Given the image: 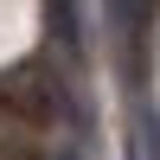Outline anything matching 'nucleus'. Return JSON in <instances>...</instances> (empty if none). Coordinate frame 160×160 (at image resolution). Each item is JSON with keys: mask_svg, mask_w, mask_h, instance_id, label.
I'll list each match as a JSON object with an SVG mask.
<instances>
[{"mask_svg": "<svg viewBox=\"0 0 160 160\" xmlns=\"http://www.w3.org/2000/svg\"><path fill=\"white\" fill-rule=\"evenodd\" d=\"M0 102H7V115H19L26 128H51L64 115V83L51 77L45 58H19L0 71Z\"/></svg>", "mask_w": 160, "mask_h": 160, "instance_id": "nucleus-1", "label": "nucleus"}, {"mask_svg": "<svg viewBox=\"0 0 160 160\" xmlns=\"http://www.w3.org/2000/svg\"><path fill=\"white\" fill-rule=\"evenodd\" d=\"M109 7H115V19H122V26H141V13H148V0H109Z\"/></svg>", "mask_w": 160, "mask_h": 160, "instance_id": "nucleus-2", "label": "nucleus"}, {"mask_svg": "<svg viewBox=\"0 0 160 160\" xmlns=\"http://www.w3.org/2000/svg\"><path fill=\"white\" fill-rule=\"evenodd\" d=\"M128 160H141V154H128Z\"/></svg>", "mask_w": 160, "mask_h": 160, "instance_id": "nucleus-3", "label": "nucleus"}]
</instances>
